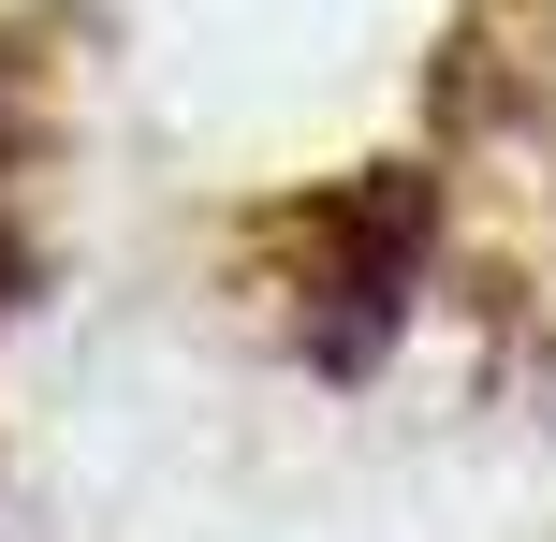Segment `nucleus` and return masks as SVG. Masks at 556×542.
Instances as JSON below:
<instances>
[{"instance_id":"nucleus-2","label":"nucleus","mask_w":556,"mask_h":542,"mask_svg":"<svg viewBox=\"0 0 556 542\" xmlns=\"http://www.w3.org/2000/svg\"><path fill=\"white\" fill-rule=\"evenodd\" d=\"M0 279H15V250H0Z\"/></svg>"},{"instance_id":"nucleus-1","label":"nucleus","mask_w":556,"mask_h":542,"mask_svg":"<svg viewBox=\"0 0 556 542\" xmlns=\"http://www.w3.org/2000/svg\"><path fill=\"white\" fill-rule=\"evenodd\" d=\"M425 279H440V191H425V162L337 176L293 220V338H307V367H381L395 323L425 308Z\"/></svg>"}]
</instances>
